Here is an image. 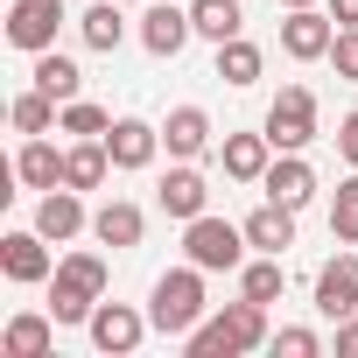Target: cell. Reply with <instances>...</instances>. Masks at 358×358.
Here are the masks:
<instances>
[{"label":"cell","mask_w":358,"mask_h":358,"mask_svg":"<svg viewBox=\"0 0 358 358\" xmlns=\"http://www.w3.org/2000/svg\"><path fill=\"white\" fill-rule=\"evenodd\" d=\"M120 8H134V0H120Z\"/></svg>","instance_id":"obj_37"},{"label":"cell","mask_w":358,"mask_h":358,"mask_svg":"<svg viewBox=\"0 0 358 358\" xmlns=\"http://www.w3.org/2000/svg\"><path fill=\"white\" fill-rule=\"evenodd\" d=\"M330 22L337 29H358V0H330Z\"/></svg>","instance_id":"obj_35"},{"label":"cell","mask_w":358,"mask_h":358,"mask_svg":"<svg viewBox=\"0 0 358 358\" xmlns=\"http://www.w3.org/2000/svg\"><path fill=\"white\" fill-rule=\"evenodd\" d=\"M260 134L274 141V155H302V148L316 141V92H309V85H281Z\"/></svg>","instance_id":"obj_5"},{"label":"cell","mask_w":358,"mask_h":358,"mask_svg":"<svg viewBox=\"0 0 358 358\" xmlns=\"http://www.w3.org/2000/svg\"><path fill=\"white\" fill-rule=\"evenodd\" d=\"M274 351H281V358H316V351H323V337L288 323V330H274Z\"/></svg>","instance_id":"obj_31"},{"label":"cell","mask_w":358,"mask_h":358,"mask_svg":"<svg viewBox=\"0 0 358 358\" xmlns=\"http://www.w3.org/2000/svg\"><path fill=\"white\" fill-rule=\"evenodd\" d=\"M162 148H169L176 162H197V155L211 148V113H204V106H176V113L162 120Z\"/></svg>","instance_id":"obj_16"},{"label":"cell","mask_w":358,"mask_h":358,"mask_svg":"<svg viewBox=\"0 0 358 358\" xmlns=\"http://www.w3.org/2000/svg\"><path fill=\"white\" fill-rule=\"evenodd\" d=\"M260 71H267V57H260V43H246V36H232V43H218V78L225 85H260Z\"/></svg>","instance_id":"obj_25"},{"label":"cell","mask_w":358,"mask_h":358,"mask_svg":"<svg viewBox=\"0 0 358 358\" xmlns=\"http://www.w3.org/2000/svg\"><path fill=\"white\" fill-rule=\"evenodd\" d=\"M246 225H232V218H190L183 225V260H197L204 274H232V267H246Z\"/></svg>","instance_id":"obj_4"},{"label":"cell","mask_w":358,"mask_h":358,"mask_svg":"<svg viewBox=\"0 0 358 358\" xmlns=\"http://www.w3.org/2000/svg\"><path fill=\"white\" fill-rule=\"evenodd\" d=\"M281 253H260V260H246L239 267V295H253V302H281Z\"/></svg>","instance_id":"obj_28"},{"label":"cell","mask_w":358,"mask_h":358,"mask_svg":"<svg viewBox=\"0 0 358 358\" xmlns=\"http://www.w3.org/2000/svg\"><path fill=\"white\" fill-rule=\"evenodd\" d=\"M92 218H85V190H71V183H57V190H43V204H36V232L50 239V246H64V239H78Z\"/></svg>","instance_id":"obj_12"},{"label":"cell","mask_w":358,"mask_h":358,"mask_svg":"<svg viewBox=\"0 0 358 358\" xmlns=\"http://www.w3.org/2000/svg\"><path fill=\"white\" fill-rule=\"evenodd\" d=\"M260 190H267L274 204H288V211H302V204L316 197V169H309L302 155H281V162H267V176H260Z\"/></svg>","instance_id":"obj_17"},{"label":"cell","mask_w":358,"mask_h":358,"mask_svg":"<svg viewBox=\"0 0 358 358\" xmlns=\"http://www.w3.org/2000/svg\"><path fill=\"white\" fill-rule=\"evenodd\" d=\"M155 204H162L169 218H183V225H190V218H204V211H211V183H204L190 162H176L162 183H155Z\"/></svg>","instance_id":"obj_10"},{"label":"cell","mask_w":358,"mask_h":358,"mask_svg":"<svg viewBox=\"0 0 358 358\" xmlns=\"http://www.w3.org/2000/svg\"><path fill=\"white\" fill-rule=\"evenodd\" d=\"M106 155H113V169H148V162L162 155V127H148V120H113Z\"/></svg>","instance_id":"obj_14"},{"label":"cell","mask_w":358,"mask_h":358,"mask_svg":"<svg viewBox=\"0 0 358 358\" xmlns=\"http://www.w3.org/2000/svg\"><path fill=\"white\" fill-rule=\"evenodd\" d=\"M64 22H71L64 0H8V43L29 50V57L57 50V29H64Z\"/></svg>","instance_id":"obj_6"},{"label":"cell","mask_w":358,"mask_h":358,"mask_svg":"<svg viewBox=\"0 0 358 358\" xmlns=\"http://www.w3.org/2000/svg\"><path fill=\"white\" fill-rule=\"evenodd\" d=\"M106 302V260L99 253H64L50 274V316L57 323H92V309Z\"/></svg>","instance_id":"obj_3"},{"label":"cell","mask_w":358,"mask_h":358,"mask_svg":"<svg viewBox=\"0 0 358 358\" xmlns=\"http://www.w3.org/2000/svg\"><path fill=\"white\" fill-rule=\"evenodd\" d=\"M50 344H57V316H36V309L0 330V351L8 358H50Z\"/></svg>","instance_id":"obj_21"},{"label":"cell","mask_w":358,"mask_h":358,"mask_svg":"<svg viewBox=\"0 0 358 358\" xmlns=\"http://www.w3.org/2000/svg\"><path fill=\"white\" fill-rule=\"evenodd\" d=\"M337 155L358 169V113H344V120H337Z\"/></svg>","instance_id":"obj_33"},{"label":"cell","mask_w":358,"mask_h":358,"mask_svg":"<svg viewBox=\"0 0 358 358\" xmlns=\"http://www.w3.org/2000/svg\"><path fill=\"white\" fill-rule=\"evenodd\" d=\"M8 113H15V134H50V127H57V113H64V106H57V99H50V92H43V85H36V92H22V99H15V106H8Z\"/></svg>","instance_id":"obj_29"},{"label":"cell","mask_w":358,"mask_h":358,"mask_svg":"<svg viewBox=\"0 0 358 358\" xmlns=\"http://www.w3.org/2000/svg\"><path fill=\"white\" fill-rule=\"evenodd\" d=\"M106 176H113L106 141H71V148H64V183H71V190H99Z\"/></svg>","instance_id":"obj_22"},{"label":"cell","mask_w":358,"mask_h":358,"mask_svg":"<svg viewBox=\"0 0 358 358\" xmlns=\"http://www.w3.org/2000/svg\"><path fill=\"white\" fill-rule=\"evenodd\" d=\"M267 155H274L267 134H225V148H218V162H225L232 183H260V176H267Z\"/></svg>","instance_id":"obj_18"},{"label":"cell","mask_w":358,"mask_h":358,"mask_svg":"<svg viewBox=\"0 0 358 358\" xmlns=\"http://www.w3.org/2000/svg\"><path fill=\"white\" fill-rule=\"evenodd\" d=\"M85 330H92V344H99L106 358H127V351H141V337H148L155 323H148V316H141L134 302H99Z\"/></svg>","instance_id":"obj_7"},{"label":"cell","mask_w":358,"mask_h":358,"mask_svg":"<svg viewBox=\"0 0 358 358\" xmlns=\"http://www.w3.org/2000/svg\"><path fill=\"white\" fill-rule=\"evenodd\" d=\"M78 36H85V50L113 57V50L127 43V15H120V0H92V8L78 15Z\"/></svg>","instance_id":"obj_20"},{"label":"cell","mask_w":358,"mask_h":358,"mask_svg":"<svg viewBox=\"0 0 358 358\" xmlns=\"http://www.w3.org/2000/svg\"><path fill=\"white\" fill-rule=\"evenodd\" d=\"M29 78H36V85H43L57 106H71V99H78V85H85V78H78V64H71V57H57V50H43Z\"/></svg>","instance_id":"obj_26"},{"label":"cell","mask_w":358,"mask_h":358,"mask_svg":"<svg viewBox=\"0 0 358 358\" xmlns=\"http://www.w3.org/2000/svg\"><path fill=\"white\" fill-rule=\"evenodd\" d=\"M0 274L8 281H22V288H36V281H50L57 274V260H50V239L29 225V232H8L0 239Z\"/></svg>","instance_id":"obj_8"},{"label":"cell","mask_w":358,"mask_h":358,"mask_svg":"<svg viewBox=\"0 0 358 358\" xmlns=\"http://www.w3.org/2000/svg\"><path fill=\"white\" fill-rule=\"evenodd\" d=\"M15 176H22L29 190H57V183H64V148H50L43 134H29L22 155H15Z\"/></svg>","instance_id":"obj_19"},{"label":"cell","mask_w":358,"mask_h":358,"mask_svg":"<svg viewBox=\"0 0 358 358\" xmlns=\"http://www.w3.org/2000/svg\"><path fill=\"white\" fill-rule=\"evenodd\" d=\"M330 43H337V22H330V15H316V8H288V22H281V50H288L295 64L330 57Z\"/></svg>","instance_id":"obj_11"},{"label":"cell","mask_w":358,"mask_h":358,"mask_svg":"<svg viewBox=\"0 0 358 358\" xmlns=\"http://www.w3.org/2000/svg\"><path fill=\"white\" fill-rule=\"evenodd\" d=\"M246 239H253L260 253H288V246H295V211L267 197V204H260V211L246 218Z\"/></svg>","instance_id":"obj_23"},{"label":"cell","mask_w":358,"mask_h":358,"mask_svg":"<svg viewBox=\"0 0 358 358\" xmlns=\"http://www.w3.org/2000/svg\"><path fill=\"white\" fill-rule=\"evenodd\" d=\"M141 232H148V218H141V204H127V197H113V204H99V211H92V239H99V246H113V253H134V246H141Z\"/></svg>","instance_id":"obj_15"},{"label":"cell","mask_w":358,"mask_h":358,"mask_svg":"<svg viewBox=\"0 0 358 358\" xmlns=\"http://www.w3.org/2000/svg\"><path fill=\"white\" fill-rule=\"evenodd\" d=\"M330 239L337 246H358V176H344L337 197H330Z\"/></svg>","instance_id":"obj_30"},{"label":"cell","mask_w":358,"mask_h":358,"mask_svg":"<svg viewBox=\"0 0 358 358\" xmlns=\"http://www.w3.org/2000/svg\"><path fill=\"white\" fill-rule=\"evenodd\" d=\"M330 64H337V78H344V85H358V29H337Z\"/></svg>","instance_id":"obj_32"},{"label":"cell","mask_w":358,"mask_h":358,"mask_svg":"<svg viewBox=\"0 0 358 358\" xmlns=\"http://www.w3.org/2000/svg\"><path fill=\"white\" fill-rule=\"evenodd\" d=\"M316 316H358V253H337L316 267Z\"/></svg>","instance_id":"obj_9"},{"label":"cell","mask_w":358,"mask_h":358,"mask_svg":"<svg viewBox=\"0 0 358 358\" xmlns=\"http://www.w3.org/2000/svg\"><path fill=\"white\" fill-rule=\"evenodd\" d=\"M260 344H274V330H267V302H253V295L225 302L218 316H204L183 337L190 358H239V351H260Z\"/></svg>","instance_id":"obj_1"},{"label":"cell","mask_w":358,"mask_h":358,"mask_svg":"<svg viewBox=\"0 0 358 358\" xmlns=\"http://www.w3.org/2000/svg\"><path fill=\"white\" fill-rule=\"evenodd\" d=\"M281 8H316V0H281Z\"/></svg>","instance_id":"obj_36"},{"label":"cell","mask_w":358,"mask_h":358,"mask_svg":"<svg viewBox=\"0 0 358 358\" xmlns=\"http://www.w3.org/2000/svg\"><path fill=\"white\" fill-rule=\"evenodd\" d=\"M337 351L358 358V316H337Z\"/></svg>","instance_id":"obj_34"},{"label":"cell","mask_w":358,"mask_h":358,"mask_svg":"<svg viewBox=\"0 0 358 358\" xmlns=\"http://www.w3.org/2000/svg\"><path fill=\"white\" fill-rule=\"evenodd\" d=\"M148 323H155L162 337H190V330L204 323V267H197V260H190V267H169V274L155 281Z\"/></svg>","instance_id":"obj_2"},{"label":"cell","mask_w":358,"mask_h":358,"mask_svg":"<svg viewBox=\"0 0 358 358\" xmlns=\"http://www.w3.org/2000/svg\"><path fill=\"white\" fill-rule=\"evenodd\" d=\"M57 134H71V141H106V134H113V113L92 106V99H71V106L57 113Z\"/></svg>","instance_id":"obj_27"},{"label":"cell","mask_w":358,"mask_h":358,"mask_svg":"<svg viewBox=\"0 0 358 358\" xmlns=\"http://www.w3.org/2000/svg\"><path fill=\"white\" fill-rule=\"evenodd\" d=\"M190 29L204 43H232L246 29V8H239V0H190Z\"/></svg>","instance_id":"obj_24"},{"label":"cell","mask_w":358,"mask_h":358,"mask_svg":"<svg viewBox=\"0 0 358 358\" xmlns=\"http://www.w3.org/2000/svg\"><path fill=\"white\" fill-rule=\"evenodd\" d=\"M190 36H197L190 29V8H162V0H155V8L141 15V50L148 57H183Z\"/></svg>","instance_id":"obj_13"}]
</instances>
